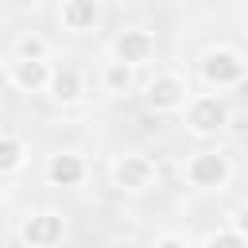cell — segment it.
Instances as JSON below:
<instances>
[{
  "instance_id": "7a4b0ae2",
  "label": "cell",
  "mask_w": 248,
  "mask_h": 248,
  "mask_svg": "<svg viewBox=\"0 0 248 248\" xmlns=\"http://www.w3.org/2000/svg\"><path fill=\"white\" fill-rule=\"evenodd\" d=\"M202 78H205V85H213V89L236 85V81L244 78V62H240L236 50L213 46V50H205V58H202Z\"/></svg>"
},
{
  "instance_id": "277c9868",
  "label": "cell",
  "mask_w": 248,
  "mask_h": 248,
  "mask_svg": "<svg viewBox=\"0 0 248 248\" xmlns=\"http://www.w3.org/2000/svg\"><path fill=\"white\" fill-rule=\"evenodd\" d=\"M62 232H66V221L58 213H31L19 225V244H27V248H50V244L62 240Z\"/></svg>"
},
{
  "instance_id": "6da1fadb",
  "label": "cell",
  "mask_w": 248,
  "mask_h": 248,
  "mask_svg": "<svg viewBox=\"0 0 248 248\" xmlns=\"http://www.w3.org/2000/svg\"><path fill=\"white\" fill-rule=\"evenodd\" d=\"M182 174H186V182L198 186V190H221V186L229 182L232 167H229L225 151H198V155H190V163L182 167Z\"/></svg>"
},
{
  "instance_id": "2e32d148",
  "label": "cell",
  "mask_w": 248,
  "mask_h": 248,
  "mask_svg": "<svg viewBox=\"0 0 248 248\" xmlns=\"http://www.w3.org/2000/svg\"><path fill=\"white\" fill-rule=\"evenodd\" d=\"M155 248H186V236H174V232L155 236Z\"/></svg>"
},
{
  "instance_id": "5b68a950",
  "label": "cell",
  "mask_w": 248,
  "mask_h": 248,
  "mask_svg": "<svg viewBox=\"0 0 248 248\" xmlns=\"http://www.w3.org/2000/svg\"><path fill=\"white\" fill-rule=\"evenodd\" d=\"M112 182L120 190H128V194H140V190H147L155 182V163L147 155H124L112 167Z\"/></svg>"
},
{
  "instance_id": "4fadbf2b",
  "label": "cell",
  "mask_w": 248,
  "mask_h": 248,
  "mask_svg": "<svg viewBox=\"0 0 248 248\" xmlns=\"http://www.w3.org/2000/svg\"><path fill=\"white\" fill-rule=\"evenodd\" d=\"M101 78H105V89H108V93H128V89H132V66L120 62V58H112Z\"/></svg>"
},
{
  "instance_id": "5bb4252c",
  "label": "cell",
  "mask_w": 248,
  "mask_h": 248,
  "mask_svg": "<svg viewBox=\"0 0 248 248\" xmlns=\"http://www.w3.org/2000/svg\"><path fill=\"white\" fill-rule=\"evenodd\" d=\"M16 58H46V39L23 35V39L16 43Z\"/></svg>"
},
{
  "instance_id": "8fae6325",
  "label": "cell",
  "mask_w": 248,
  "mask_h": 248,
  "mask_svg": "<svg viewBox=\"0 0 248 248\" xmlns=\"http://www.w3.org/2000/svg\"><path fill=\"white\" fill-rule=\"evenodd\" d=\"M50 97L54 101H62V105H74L78 97H81V78H78V70H70V66H58L54 74H50Z\"/></svg>"
},
{
  "instance_id": "9a60e30c",
  "label": "cell",
  "mask_w": 248,
  "mask_h": 248,
  "mask_svg": "<svg viewBox=\"0 0 248 248\" xmlns=\"http://www.w3.org/2000/svg\"><path fill=\"white\" fill-rule=\"evenodd\" d=\"M244 240H248V236H244L240 229H232V232H209V236H205L209 248H213V244H244Z\"/></svg>"
},
{
  "instance_id": "7c38bea8",
  "label": "cell",
  "mask_w": 248,
  "mask_h": 248,
  "mask_svg": "<svg viewBox=\"0 0 248 248\" xmlns=\"http://www.w3.org/2000/svg\"><path fill=\"white\" fill-rule=\"evenodd\" d=\"M23 159H27V143H23L19 136L4 132V136H0V174H16V170L23 167Z\"/></svg>"
},
{
  "instance_id": "52a82bcc",
  "label": "cell",
  "mask_w": 248,
  "mask_h": 248,
  "mask_svg": "<svg viewBox=\"0 0 248 248\" xmlns=\"http://www.w3.org/2000/svg\"><path fill=\"white\" fill-rule=\"evenodd\" d=\"M147 105L155 112H174L186 105V81L178 74H159L147 81Z\"/></svg>"
},
{
  "instance_id": "9c48e42d",
  "label": "cell",
  "mask_w": 248,
  "mask_h": 248,
  "mask_svg": "<svg viewBox=\"0 0 248 248\" xmlns=\"http://www.w3.org/2000/svg\"><path fill=\"white\" fill-rule=\"evenodd\" d=\"M46 178H50L54 186H78V182L85 178V159H81L78 151H58V155H50V163H46Z\"/></svg>"
},
{
  "instance_id": "30bf717a",
  "label": "cell",
  "mask_w": 248,
  "mask_h": 248,
  "mask_svg": "<svg viewBox=\"0 0 248 248\" xmlns=\"http://www.w3.org/2000/svg\"><path fill=\"white\" fill-rule=\"evenodd\" d=\"M97 19H101L97 0H66L62 4V27H70V31H89Z\"/></svg>"
},
{
  "instance_id": "ba28073f",
  "label": "cell",
  "mask_w": 248,
  "mask_h": 248,
  "mask_svg": "<svg viewBox=\"0 0 248 248\" xmlns=\"http://www.w3.org/2000/svg\"><path fill=\"white\" fill-rule=\"evenodd\" d=\"M50 66H46V58H16L12 66H8V81L19 89V93H39V89H46L50 85Z\"/></svg>"
},
{
  "instance_id": "8992f818",
  "label": "cell",
  "mask_w": 248,
  "mask_h": 248,
  "mask_svg": "<svg viewBox=\"0 0 248 248\" xmlns=\"http://www.w3.org/2000/svg\"><path fill=\"white\" fill-rule=\"evenodd\" d=\"M151 54H155V39H151L143 27H124V31L112 39V58H120V62H128V66H143Z\"/></svg>"
},
{
  "instance_id": "e0dca14e",
  "label": "cell",
  "mask_w": 248,
  "mask_h": 248,
  "mask_svg": "<svg viewBox=\"0 0 248 248\" xmlns=\"http://www.w3.org/2000/svg\"><path fill=\"white\" fill-rule=\"evenodd\" d=\"M232 221H236V229H240V232H244V236H248V205H240V209H236V217H232Z\"/></svg>"
},
{
  "instance_id": "3957f363",
  "label": "cell",
  "mask_w": 248,
  "mask_h": 248,
  "mask_svg": "<svg viewBox=\"0 0 248 248\" xmlns=\"http://www.w3.org/2000/svg\"><path fill=\"white\" fill-rule=\"evenodd\" d=\"M186 124H190V132H198V136L221 132V128L229 124V108H225L221 97H194L190 108H186Z\"/></svg>"
}]
</instances>
